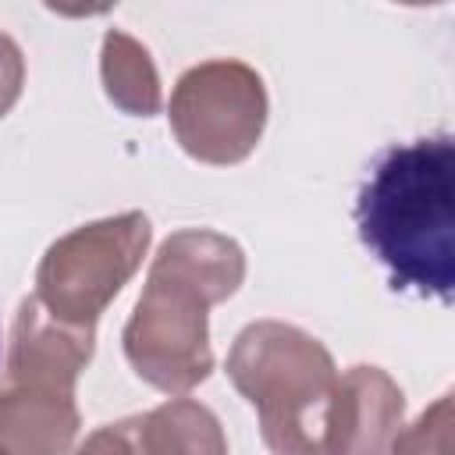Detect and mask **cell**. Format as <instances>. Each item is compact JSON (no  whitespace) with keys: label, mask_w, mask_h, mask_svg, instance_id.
<instances>
[{"label":"cell","mask_w":455,"mask_h":455,"mask_svg":"<svg viewBox=\"0 0 455 455\" xmlns=\"http://www.w3.org/2000/svg\"><path fill=\"white\" fill-rule=\"evenodd\" d=\"M245 281V252L210 228L167 235L149 263L142 295L121 331L132 370L164 395H185L213 373L210 306Z\"/></svg>","instance_id":"1"},{"label":"cell","mask_w":455,"mask_h":455,"mask_svg":"<svg viewBox=\"0 0 455 455\" xmlns=\"http://www.w3.org/2000/svg\"><path fill=\"white\" fill-rule=\"evenodd\" d=\"M363 245L395 288L451 299L455 284V142L448 132L384 149L355 196Z\"/></svg>","instance_id":"2"},{"label":"cell","mask_w":455,"mask_h":455,"mask_svg":"<svg viewBox=\"0 0 455 455\" xmlns=\"http://www.w3.org/2000/svg\"><path fill=\"white\" fill-rule=\"evenodd\" d=\"M224 370L274 455H327L338 366L320 338L284 320H252L235 334Z\"/></svg>","instance_id":"3"},{"label":"cell","mask_w":455,"mask_h":455,"mask_svg":"<svg viewBox=\"0 0 455 455\" xmlns=\"http://www.w3.org/2000/svg\"><path fill=\"white\" fill-rule=\"evenodd\" d=\"M96 327L53 320L36 295L18 302L0 377V455H68L78 437L75 380Z\"/></svg>","instance_id":"4"},{"label":"cell","mask_w":455,"mask_h":455,"mask_svg":"<svg viewBox=\"0 0 455 455\" xmlns=\"http://www.w3.org/2000/svg\"><path fill=\"white\" fill-rule=\"evenodd\" d=\"M153 228L142 210L89 220L46 245L36 267L39 306L71 327H96L142 267Z\"/></svg>","instance_id":"5"},{"label":"cell","mask_w":455,"mask_h":455,"mask_svg":"<svg viewBox=\"0 0 455 455\" xmlns=\"http://www.w3.org/2000/svg\"><path fill=\"white\" fill-rule=\"evenodd\" d=\"M267 85L259 71L235 57L192 64L171 89L167 117L178 146L213 167L242 164L267 128Z\"/></svg>","instance_id":"6"},{"label":"cell","mask_w":455,"mask_h":455,"mask_svg":"<svg viewBox=\"0 0 455 455\" xmlns=\"http://www.w3.org/2000/svg\"><path fill=\"white\" fill-rule=\"evenodd\" d=\"M405 395L395 377L380 366H348L338 377L327 455H387L395 434L405 427Z\"/></svg>","instance_id":"7"},{"label":"cell","mask_w":455,"mask_h":455,"mask_svg":"<svg viewBox=\"0 0 455 455\" xmlns=\"http://www.w3.org/2000/svg\"><path fill=\"white\" fill-rule=\"evenodd\" d=\"M132 434L139 455H228L217 412L196 398H171L132 416Z\"/></svg>","instance_id":"8"},{"label":"cell","mask_w":455,"mask_h":455,"mask_svg":"<svg viewBox=\"0 0 455 455\" xmlns=\"http://www.w3.org/2000/svg\"><path fill=\"white\" fill-rule=\"evenodd\" d=\"M100 82H103L107 100L114 107H121L124 114L153 117L164 107V85H160V71H156L149 50L121 28H110L103 36Z\"/></svg>","instance_id":"9"},{"label":"cell","mask_w":455,"mask_h":455,"mask_svg":"<svg viewBox=\"0 0 455 455\" xmlns=\"http://www.w3.org/2000/svg\"><path fill=\"white\" fill-rule=\"evenodd\" d=\"M387 455H451V395H441L409 427H402Z\"/></svg>","instance_id":"10"},{"label":"cell","mask_w":455,"mask_h":455,"mask_svg":"<svg viewBox=\"0 0 455 455\" xmlns=\"http://www.w3.org/2000/svg\"><path fill=\"white\" fill-rule=\"evenodd\" d=\"M21 85H25V53L7 32H0V117L11 114V107L21 96Z\"/></svg>","instance_id":"11"},{"label":"cell","mask_w":455,"mask_h":455,"mask_svg":"<svg viewBox=\"0 0 455 455\" xmlns=\"http://www.w3.org/2000/svg\"><path fill=\"white\" fill-rule=\"evenodd\" d=\"M75 455H139L135 434H132V416L92 430V434L75 448Z\"/></svg>","instance_id":"12"}]
</instances>
